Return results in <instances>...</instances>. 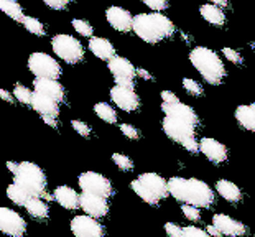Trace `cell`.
Masks as SVG:
<instances>
[{
  "mask_svg": "<svg viewBox=\"0 0 255 237\" xmlns=\"http://www.w3.org/2000/svg\"><path fill=\"white\" fill-rule=\"evenodd\" d=\"M170 195L183 204H191L196 208H211L216 201L214 191L208 183L198 178H181L173 176L168 180Z\"/></svg>",
  "mask_w": 255,
  "mask_h": 237,
  "instance_id": "1",
  "label": "cell"
},
{
  "mask_svg": "<svg viewBox=\"0 0 255 237\" xmlns=\"http://www.w3.org/2000/svg\"><path fill=\"white\" fill-rule=\"evenodd\" d=\"M133 31L140 40H143L150 45L160 43L175 33V25L173 21L161 15L156 13H138L135 15L133 21Z\"/></svg>",
  "mask_w": 255,
  "mask_h": 237,
  "instance_id": "2",
  "label": "cell"
},
{
  "mask_svg": "<svg viewBox=\"0 0 255 237\" xmlns=\"http://www.w3.org/2000/svg\"><path fill=\"white\" fill-rule=\"evenodd\" d=\"M189 61L194 68L198 69V73L203 76L204 81H208L209 84L218 86L222 83V79L226 78V66L222 63L219 55L213 50L206 46H196L189 53Z\"/></svg>",
  "mask_w": 255,
  "mask_h": 237,
  "instance_id": "3",
  "label": "cell"
},
{
  "mask_svg": "<svg viewBox=\"0 0 255 237\" xmlns=\"http://www.w3.org/2000/svg\"><path fill=\"white\" fill-rule=\"evenodd\" d=\"M15 183L28 191L33 198H46V176L40 166L31 161H21L15 175Z\"/></svg>",
  "mask_w": 255,
  "mask_h": 237,
  "instance_id": "4",
  "label": "cell"
},
{
  "mask_svg": "<svg viewBox=\"0 0 255 237\" xmlns=\"http://www.w3.org/2000/svg\"><path fill=\"white\" fill-rule=\"evenodd\" d=\"M51 46H53L55 55L58 58H61L63 61H66L68 64H78L83 61V58H84L83 45H81L79 40H76L71 35L59 33L56 36H53Z\"/></svg>",
  "mask_w": 255,
  "mask_h": 237,
  "instance_id": "5",
  "label": "cell"
},
{
  "mask_svg": "<svg viewBox=\"0 0 255 237\" xmlns=\"http://www.w3.org/2000/svg\"><path fill=\"white\" fill-rule=\"evenodd\" d=\"M28 68L35 74V78L43 79H59L61 76V66L55 58L46 53H33L28 58Z\"/></svg>",
  "mask_w": 255,
  "mask_h": 237,
  "instance_id": "6",
  "label": "cell"
},
{
  "mask_svg": "<svg viewBox=\"0 0 255 237\" xmlns=\"http://www.w3.org/2000/svg\"><path fill=\"white\" fill-rule=\"evenodd\" d=\"M78 183L81 186V191L88 193V195L109 199L114 193L111 181L101 173H96V171H86V173H83L78 178Z\"/></svg>",
  "mask_w": 255,
  "mask_h": 237,
  "instance_id": "7",
  "label": "cell"
},
{
  "mask_svg": "<svg viewBox=\"0 0 255 237\" xmlns=\"http://www.w3.org/2000/svg\"><path fill=\"white\" fill-rule=\"evenodd\" d=\"M161 127H163V132L166 133L168 138H171L173 142H178L181 145L186 142V140L196 137V125H193V123H189L186 120H181V118H176V117L165 116Z\"/></svg>",
  "mask_w": 255,
  "mask_h": 237,
  "instance_id": "8",
  "label": "cell"
},
{
  "mask_svg": "<svg viewBox=\"0 0 255 237\" xmlns=\"http://www.w3.org/2000/svg\"><path fill=\"white\" fill-rule=\"evenodd\" d=\"M109 71L112 76L116 78V83L124 88H132L135 89V78L138 76L137 68L128 61L127 58L116 56L109 61Z\"/></svg>",
  "mask_w": 255,
  "mask_h": 237,
  "instance_id": "9",
  "label": "cell"
},
{
  "mask_svg": "<svg viewBox=\"0 0 255 237\" xmlns=\"http://www.w3.org/2000/svg\"><path fill=\"white\" fill-rule=\"evenodd\" d=\"M0 231H2L5 236L21 237L26 233V223L18 213L13 211V209L2 208L0 209Z\"/></svg>",
  "mask_w": 255,
  "mask_h": 237,
  "instance_id": "10",
  "label": "cell"
},
{
  "mask_svg": "<svg viewBox=\"0 0 255 237\" xmlns=\"http://www.w3.org/2000/svg\"><path fill=\"white\" fill-rule=\"evenodd\" d=\"M71 233L74 237H104V228L96 218L83 214L73 218Z\"/></svg>",
  "mask_w": 255,
  "mask_h": 237,
  "instance_id": "11",
  "label": "cell"
},
{
  "mask_svg": "<svg viewBox=\"0 0 255 237\" xmlns=\"http://www.w3.org/2000/svg\"><path fill=\"white\" fill-rule=\"evenodd\" d=\"M111 99L119 109L126 112H133L140 107V98L132 88H124V86L116 84L111 89Z\"/></svg>",
  "mask_w": 255,
  "mask_h": 237,
  "instance_id": "12",
  "label": "cell"
},
{
  "mask_svg": "<svg viewBox=\"0 0 255 237\" xmlns=\"http://www.w3.org/2000/svg\"><path fill=\"white\" fill-rule=\"evenodd\" d=\"M106 18H107V21H109V25L112 26V28L121 31V33H128V31L133 30L135 17L128 12L127 8L117 7V5L109 7L106 10Z\"/></svg>",
  "mask_w": 255,
  "mask_h": 237,
  "instance_id": "13",
  "label": "cell"
},
{
  "mask_svg": "<svg viewBox=\"0 0 255 237\" xmlns=\"http://www.w3.org/2000/svg\"><path fill=\"white\" fill-rule=\"evenodd\" d=\"M81 209H83L88 216L99 219V218L107 216V213H109V203H107L106 198L83 193V195H81Z\"/></svg>",
  "mask_w": 255,
  "mask_h": 237,
  "instance_id": "14",
  "label": "cell"
},
{
  "mask_svg": "<svg viewBox=\"0 0 255 237\" xmlns=\"http://www.w3.org/2000/svg\"><path fill=\"white\" fill-rule=\"evenodd\" d=\"M199 145H201V153H203L209 161H213V163L219 165V163H224L227 160V148H226V145H222L219 142V140L204 137L199 142Z\"/></svg>",
  "mask_w": 255,
  "mask_h": 237,
  "instance_id": "15",
  "label": "cell"
},
{
  "mask_svg": "<svg viewBox=\"0 0 255 237\" xmlns=\"http://www.w3.org/2000/svg\"><path fill=\"white\" fill-rule=\"evenodd\" d=\"M213 224L221 231L222 236H226V237H242L247 234L246 226L236 219H232L231 216H226V214H214Z\"/></svg>",
  "mask_w": 255,
  "mask_h": 237,
  "instance_id": "16",
  "label": "cell"
},
{
  "mask_svg": "<svg viewBox=\"0 0 255 237\" xmlns=\"http://www.w3.org/2000/svg\"><path fill=\"white\" fill-rule=\"evenodd\" d=\"M161 111H163L165 116L181 118V120H186L189 123H193V125H198L199 123V117H198L196 112H194L193 107L183 104L181 101L180 102H171V104L163 102V104H161Z\"/></svg>",
  "mask_w": 255,
  "mask_h": 237,
  "instance_id": "17",
  "label": "cell"
},
{
  "mask_svg": "<svg viewBox=\"0 0 255 237\" xmlns=\"http://www.w3.org/2000/svg\"><path fill=\"white\" fill-rule=\"evenodd\" d=\"M138 180L143 183L145 188L148 190L151 195H153L158 201L165 199L170 195V186H168V181L165 178H161L156 173H142L138 176Z\"/></svg>",
  "mask_w": 255,
  "mask_h": 237,
  "instance_id": "18",
  "label": "cell"
},
{
  "mask_svg": "<svg viewBox=\"0 0 255 237\" xmlns=\"http://www.w3.org/2000/svg\"><path fill=\"white\" fill-rule=\"evenodd\" d=\"M31 107L40 114L41 117H56L59 114V102L50 96L33 91V99H31Z\"/></svg>",
  "mask_w": 255,
  "mask_h": 237,
  "instance_id": "19",
  "label": "cell"
},
{
  "mask_svg": "<svg viewBox=\"0 0 255 237\" xmlns=\"http://www.w3.org/2000/svg\"><path fill=\"white\" fill-rule=\"evenodd\" d=\"M33 88L38 93H43L50 98L56 99L58 102L64 101V88L58 83L56 79H43V78H35L33 81Z\"/></svg>",
  "mask_w": 255,
  "mask_h": 237,
  "instance_id": "20",
  "label": "cell"
},
{
  "mask_svg": "<svg viewBox=\"0 0 255 237\" xmlns=\"http://www.w3.org/2000/svg\"><path fill=\"white\" fill-rule=\"evenodd\" d=\"M53 199L64 209H78L81 206V196L69 186H58L53 193Z\"/></svg>",
  "mask_w": 255,
  "mask_h": 237,
  "instance_id": "21",
  "label": "cell"
},
{
  "mask_svg": "<svg viewBox=\"0 0 255 237\" xmlns=\"http://www.w3.org/2000/svg\"><path fill=\"white\" fill-rule=\"evenodd\" d=\"M89 50L94 53V56L99 59H104V61H111L117 55H116V48H114L112 43L107 38H101V36H94L89 41Z\"/></svg>",
  "mask_w": 255,
  "mask_h": 237,
  "instance_id": "22",
  "label": "cell"
},
{
  "mask_svg": "<svg viewBox=\"0 0 255 237\" xmlns=\"http://www.w3.org/2000/svg\"><path fill=\"white\" fill-rule=\"evenodd\" d=\"M216 191L229 203H239L242 199V191L236 183L229 180H219L216 183Z\"/></svg>",
  "mask_w": 255,
  "mask_h": 237,
  "instance_id": "23",
  "label": "cell"
},
{
  "mask_svg": "<svg viewBox=\"0 0 255 237\" xmlns=\"http://www.w3.org/2000/svg\"><path fill=\"white\" fill-rule=\"evenodd\" d=\"M199 12H201V17H203L211 25L222 26V25L226 23V15L221 10V7H218V5H214V3H204V5H201Z\"/></svg>",
  "mask_w": 255,
  "mask_h": 237,
  "instance_id": "24",
  "label": "cell"
},
{
  "mask_svg": "<svg viewBox=\"0 0 255 237\" xmlns=\"http://www.w3.org/2000/svg\"><path fill=\"white\" fill-rule=\"evenodd\" d=\"M236 120L239 125L244 127L246 130L255 132V107L251 106H239L236 109Z\"/></svg>",
  "mask_w": 255,
  "mask_h": 237,
  "instance_id": "25",
  "label": "cell"
},
{
  "mask_svg": "<svg viewBox=\"0 0 255 237\" xmlns=\"http://www.w3.org/2000/svg\"><path fill=\"white\" fill-rule=\"evenodd\" d=\"M25 209H26V213L35 219H46L48 214H50V208H48V204L43 201V198L30 199V203L26 204Z\"/></svg>",
  "mask_w": 255,
  "mask_h": 237,
  "instance_id": "26",
  "label": "cell"
},
{
  "mask_svg": "<svg viewBox=\"0 0 255 237\" xmlns=\"http://www.w3.org/2000/svg\"><path fill=\"white\" fill-rule=\"evenodd\" d=\"M7 196L12 203L18 204V206H23V208L30 203V199H33V196H31L28 191H25L21 186H18L17 183H13V185H10L7 188Z\"/></svg>",
  "mask_w": 255,
  "mask_h": 237,
  "instance_id": "27",
  "label": "cell"
},
{
  "mask_svg": "<svg viewBox=\"0 0 255 237\" xmlns=\"http://www.w3.org/2000/svg\"><path fill=\"white\" fill-rule=\"evenodd\" d=\"M0 8H2V12L7 13L10 18L23 23L26 15L23 13V8H21V5L18 2H15V0H0Z\"/></svg>",
  "mask_w": 255,
  "mask_h": 237,
  "instance_id": "28",
  "label": "cell"
},
{
  "mask_svg": "<svg viewBox=\"0 0 255 237\" xmlns=\"http://www.w3.org/2000/svg\"><path fill=\"white\" fill-rule=\"evenodd\" d=\"M94 112L101 120H104L107 123H116L117 122V112L111 104H107V102H97V104L94 106Z\"/></svg>",
  "mask_w": 255,
  "mask_h": 237,
  "instance_id": "29",
  "label": "cell"
},
{
  "mask_svg": "<svg viewBox=\"0 0 255 237\" xmlns=\"http://www.w3.org/2000/svg\"><path fill=\"white\" fill-rule=\"evenodd\" d=\"M130 188H132V190L135 191V195H137L140 199H142V201H145L146 204H150V206H156V204L160 203L158 199H156L148 190H146L145 185L138 180V178H137V180H133L132 183H130Z\"/></svg>",
  "mask_w": 255,
  "mask_h": 237,
  "instance_id": "30",
  "label": "cell"
},
{
  "mask_svg": "<svg viewBox=\"0 0 255 237\" xmlns=\"http://www.w3.org/2000/svg\"><path fill=\"white\" fill-rule=\"evenodd\" d=\"M23 26L26 30L30 31L31 35H36V36H45V26H43V23L38 18H35V17H28L26 15L25 17V20H23Z\"/></svg>",
  "mask_w": 255,
  "mask_h": 237,
  "instance_id": "31",
  "label": "cell"
},
{
  "mask_svg": "<svg viewBox=\"0 0 255 237\" xmlns=\"http://www.w3.org/2000/svg\"><path fill=\"white\" fill-rule=\"evenodd\" d=\"M15 99L21 104H26V106H31V99H33V91H30L28 88H25V86L21 84H15L13 88V93Z\"/></svg>",
  "mask_w": 255,
  "mask_h": 237,
  "instance_id": "32",
  "label": "cell"
},
{
  "mask_svg": "<svg viewBox=\"0 0 255 237\" xmlns=\"http://www.w3.org/2000/svg\"><path fill=\"white\" fill-rule=\"evenodd\" d=\"M71 23H73V28L78 31L81 36H88V38H91L92 33H94V28L91 26L89 21L81 20V18H74Z\"/></svg>",
  "mask_w": 255,
  "mask_h": 237,
  "instance_id": "33",
  "label": "cell"
},
{
  "mask_svg": "<svg viewBox=\"0 0 255 237\" xmlns=\"http://www.w3.org/2000/svg\"><path fill=\"white\" fill-rule=\"evenodd\" d=\"M183 88L186 89L191 96H203V93H204L203 86H201L198 81H194L191 78H184L183 79Z\"/></svg>",
  "mask_w": 255,
  "mask_h": 237,
  "instance_id": "34",
  "label": "cell"
},
{
  "mask_svg": "<svg viewBox=\"0 0 255 237\" xmlns=\"http://www.w3.org/2000/svg\"><path fill=\"white\" fill-rule=\"evenodd\" d=\"M112 160H114V163H116L122 171H130V170L133 168L132 160H130L127 155H124V153H114Z\"/></svg>",
  "mask_w": 255,
  "mask_h": 237,
  "instance_id": "35",
  "label": "cell"
},
{
  "mask_svg": "<svg viewBox=\"0 0 255 237\" xmlns=\"http://www.w3.org/2000/svg\"><path fill=\"white\" fill-rule=\"evenodd\" d=\"M181 237H211V236H209L208 231L194 228V226H186V228H183Z\"/></svg>",
  "mask_w": 255,
  "mask_h": 237,
  "instance_id": "36",
  "label": "cell"
},
{
  "mask_svg": "<svg viewBox=\"0 0 255 237\" xmlns=\"http://www.w3.org/2000/svg\"><path fill=\"white\" fill-rule=\"evenodd\" d=\"M181 211L184 214V218L189 219V221H199L201 219L199 208H196V206H191V204H183Z\"/></svg>",
  "mask_w": 255,
  "mask_h": 237,
  "instance_id": "37",
  "label": "cell"
},
{
  "mask_svg": "<svg viewBox=\"0 0 255 237\" xmlns=\"http://www.w3.org/2000/svg\"><path fill=\"white\" fill-rule=\"evenodd\" d=\"M121 132L127 138H132V140H138L140 138L138 128H135L133 125H130V123H121Z\"/></svg>",
  "mask_w": 255,
  "mask_h": 237,
  "instance_id": "38",
  "label": "cell"
},
{
  "mask_svg": "<svg viewBox=\"0 0 255 237\" xmlns=\"http://www.w3.org/2000/svg\"><path fill=\"white\" fill-rule=\"evenodd\" d=\"M222 55L226 56V59H229V61L234 63V64H242V61H244L241 53L232 50V48H224V50H222Z\"/></svg>",
  "mask_w": 255,
  "mask_h": 237,
  "instance_id": "39",
  "label": "cell"
},
{
  "mask_svg": "<svg viewBox=\"0 0 255 237\" xmlns=\"http://www.w3.org/2000/svg\"><path fill=\"white\" fill-rule=\"evenodd\" d=\"M142 2L151 10H156V12H163L168 8V0H142Z\"/></svg>",
  "mask_w": 255,
  "mask_h": 237,
  "instance_id": "40",
  "label": "cell"
},
{
  "mask_svg": "<svg viewBox=\"0 0 255 237\" xmlns=\"http://www.w3.org/2000/svg\"><path fill=\"white\" fill-rule=\"evenodd\" d=\"M73 128L83 137L91 135V127L88 125V123H84L83 120H73Z\"/></svg>",
  "mask_w": 255,
  "mask_h": 237,
  "instance_id": "41",
  "label": "cell"
},
{
  "mask_svg": "<svg viewBox=\"0 0 255 237\" xmlns=\"http://www.w3.org/2000/svg\"><path fill=\"white\" fill-rule=\"evenodd\" d=\"M183 148L186 150V152H189V153H198V152H201V145H199V142L196 140V137L186 140V142L183 143Z\"/></svg>",
  "mask_w": 255,
  "mask_h": 237,
  "instance_id": "42",
  "label": "cell"
},
{
  "mask_svg": "<svg viewBox=\"0 0 255 237\" xmlns=\"http://www.w3.org/2000/svg\"><path fill=\"white\" fill-rule=\"evenodd\" d=\"M165 231H166L168 237H181V234H183V229L175 223H166Z\"/></svg>",
  "mask_w": 255,
  "mask_h": 237,
  "instance_id": "43",
  "label": "cell"
},
{
  "mask_svg": "<svg viewBox=\"0 0 255 237\" xmlns=\"http://www.w3.org/2000/svg\"><path fill=\"white\" fill-rule=\"evenodd\" d=\"M48 7L50 8H55V10H63L68 7L69 2H73V0H43Z\"/></svg>",
  "mask_w": 255,
  "mask_h": 237,
  "instance_id": "44",
  "label": "cell"
},
{
  "mask_svg": "<svg viewBox=\"0 0 255 237\" xmlns=\"http://www.w3.org/2000/svg\"><path fill=\"white\" fill-rule=\"evenodd\" d=\"M161 99H163V102H168V104H171V102H180L178 96L175 93H171V91H163V93H161Z\"/></svg>",
  "mask_w": 255,
  "mask_h": 237,
  "instance_id": "45",
  "label": "cell"
},
{
  "mask_svg": "<svg viewBox=\"0 0 255 237\" xmlns=\"http://www.w3.org/2000/svg\"><path fill=\"white\" fill-rule=\"evenodd\" d=\"M206 231H208V233H209V236H211V237H224V236H222V233H221V231H219L218 228H216L214 224L208 226V229H206Z\"/></svg>",
  "mask_w": 255,
  "mask_h": 237,
  "instance_id": "46",
  "label": "cell"
},
{
  "mask_svg": "<svg viewBox=\"0 0 255 237\" xmlns=\"http://www.w3.org/2000/svg\"><path fill=\"white\" fill-rule=\"evenodd\" d=\"M0 98H2L3 101H7V102H13L15 96H13V94H10L8 91H5V89H0Z\"/></svg>",
  "mask_w": 255,
  "mask_h": 237,
  "instance_id": "47",
  "label": "cell"
},
{
  "mask_svg": "<svg viewBox=\"0 0 255 237\" xmlns=\"http://www.w3.org/2000/svg\"><path fill=\"white\" fill-rule=\"evenodd\" d=\"M137 73H138V76L140 78H143V79H148V81H153V76L146 71V69H143V68H137Z\"/></svg>",
  "mask_w": 255,
  "mask_h": 237,
  "instance_id": "48",
  "label": "cell"
},
{
  "mask_svg": "<svg viewBox=\"0 0 255 237\" xmlns=\"http://www.w3.org/2000/svg\"><path fill=\"white\" fill-rule=\"evenodd\" d=\"M18 166H20V163H13V161H7V168H8L10 171H12L13 175H17Z\"/></svg>",
  "mask_w": 255,
  "mask_h": 237,
  "instance_id": "49",
  "label": "cell"
},
{
  "mask_svg": "<svg viewBox=\"0 0 255 237\" xmlns=\"http://www.w3.org/2000/svg\"><path fill=\"white\" fill-rule=\"evenodd\" d=\"M43 120H45L48 125H51V127H58V120H56V117H43Z\"/></svg>",
  "mask_w": 255,
  "mask_h": 237,
  "instance_id": "50",
  "label": "cell"
},
{
  "mask_svg": "<svg viewBox=\"0 0 255 237\" xmlns=\"http://www.w3.org/2000/svg\"><path fill=\"white\" fill-rule=\"evenodd\" d=\"M209 2L218 5V7H227L229 5V0H209Z\"/></svg>",
  "mask_w": 255,
  "mask_h": 237,
  "instance_id": "51",
  "label": "cell"
},
{
  "mask_svg": "<svg viewBox=\"0 0 255 237\" xmlns=\"http://www.w3.org/2000/svg\"><path fill=\"white\" fill-rule=\"evenodd\" d=\"M252 106H254V107H255V102H254V104H252Z\"/></svg>",
  "mask_w": 255,
  "mask_h": 237,
  "instance_id": "52",
  "label": "cell"
},
{
  "mask_svg": "<svg viewBox=\"0 0 255 237\" xmlns=\"http://www.w3.org/2000/svg\"><path fill=\"white\" fill-rule=\"evenodd\" d=\"M254 237H255V236H254Z\"/></svg>",
  "mask_w": 255,
  "mask_h": 237,
  "instance_id": "53",
  "label": "cell"
}]
</instances>
